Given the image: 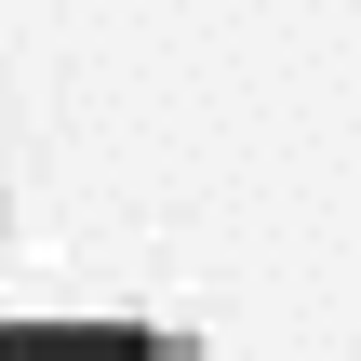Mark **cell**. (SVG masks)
Listing matches in <instances>:
<instances>
[{
    "instance_id": "1",
    "label": "cell",
    "mask_w": 361,
    "mask_h": 361,
    "mask_svg": "<svg viewBox=\"0 0 361 361\" xmlns=\"http://www.w3.org/2000/svg\"><path fill=\"white\" fill-rule=\"evenodd\" d=\"M0 361H201V348L134 335V322H0Z\"/></svg>"
}]
</instances>
